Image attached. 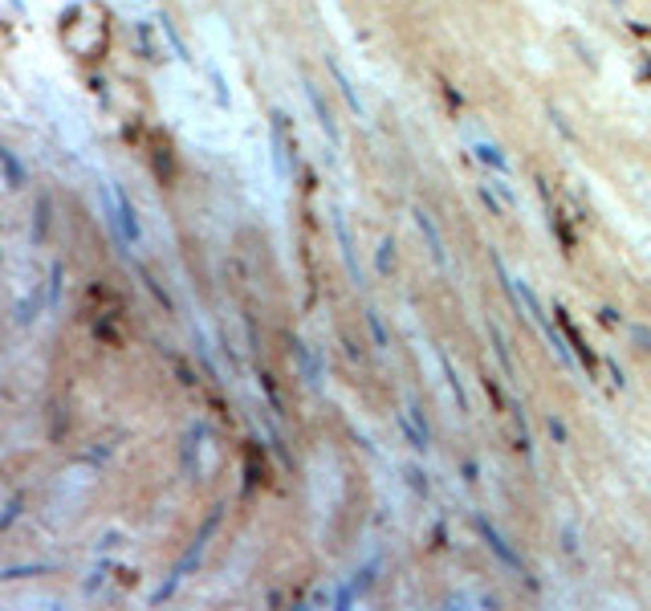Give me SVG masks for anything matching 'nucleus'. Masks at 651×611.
<instances>
[{"instance_id": "obj_23", "label": "nucleus", "mask_w": 651, "mask_h": 611, "mask_svg": "<svg viewBox=\"0 0 651 611\" xmlns=\"http://www.w3.org/2000/svg\"><path fill=\"white\" fill-rule=\"evenodd\" d=\"M460 473H464L468 481H476V464H472V461H464V464H460Z\"/></svg>"}, {"instance_id": "obj_19", "label": "nucleus", "mask_w": 651, "mask_h": 611, "mask_svg": "<svg viewBox=\"0 0 651 611\" xmlns=\"http://www.w3.org/2000/svg\"><path fill=\"white\" fill-rule=\"evenodd\" d=\"M21 506H25V497L16 493L13 501H8V510L0 513V530H8V526H13V522H16V513H21Z\"/></svg>"}, {"instance_id": "obj_15", "label": "nucleus", "mask_w": 651, "mask_h": 611, "mask_svg": "<svg viewBox=\"0 0 651 611\" xmlns=\"http://www.w3.org/2000/svg\"><path fill=\"white\" fill-rule=\"evenodd\" d=\"M476 155H480V159H485L488 167H497V171H505V155H501V147H492V143H480V147H476Z\"/></svg>"}, {"instance_id": "obj_4", "label": "nucleus", "mask_w": 651, "mask_h": 611, "mask_svg": "<svg viewBox=\"0 0 651 611\" xmlns=\"http://www.w3.org/2000/svg\"><path fill=\"white\" fill-rule=\"evenodd\" d=\"M334 232H338V245H342V261H346V269H350V278H355V285H362V269H358L355 236H350V229H346V220H342V212H334Z\"/></svg>"}, {"instance_id": "obj_17", "label": "nucleus", "mask_w": 651, "mask_h": 611, "mask_svg": "<svg viewBox=\"0 0 651 611\" xmlns=\"http://www.w3.org/2000/svg\"><path fill=\"white\" fill-rule=\"evenodd\" d=\"M37 310H41V297H37V294L25 297V302L16 306V322H33V318H37Z\"/></svg>"}, {"instance_id": "obj_5", "label": "nucleus", "mask_w": 651, "mask_h": 611, "mask_svg": "<svg viewBox=\"0 0 651 611\" xmlns=\"http://www.w3.org/2000/svg\"><path fill=\"white\" fill-rule=\"evenodd\" d=\"M301 86H306V98H309V106H313V115H318V122H322V131L338 139V127H334V115H330V106H326V98L318 94V86H313V82H301Z\"/></svg>"}, {"instance_id": "obj_6", "label": "nucleus", "mask_w": 651, "mask_h": 611, "mask_svg": "<svg viewBox=\"0 0 651 611\" xmlns=\"http://www.w3.org/2000/svg\"><path fill=\"white\" fill-rule=\"evenodd\" d=\"M49 212H53V200H49V192H37V216H33V245H45V236H49Z\"/></svg>"}, {"instance_id": "obj_3", "label": "nucleus", "mask_w": 651, "mask_h": 611, "mask_svg": "<svg viewBox=\"0 0 651 611\" xmlns=\"http://www.w3.org/2000/svg\"><path fill=\"white\" fill-rule=\"evenodd\" d=\"M558 322H562V331H566V343H570V350H574V355H578V363H582V371H590V375H594V355H590V347H586L582 343V334L574 331V322H570V314L566 310H562V306H558Z\"/></svg>"}, {"instance_id": "obj_1", "label": "nucleus", "mask_w": 651, "mask_h": 611, "mask_svg": "<svg viewBox=\"0 0 651 611\" xmlns=\"http://www.w3.org/2000/svg\"><path fill=\"white\" fill-rule=\"evenodd\" d=\"M476 530H480V538L488 542V550L497 554V562H501V566H509V571L525 575V566H521V554H517V550H513L509 542H505L501 530H492V522H488V518H476Z\"/></svg>"}, {"instance_id": "obj_20", "label": "nucleus", "mask_w": 651, "mask_h": 611, "mask_svg": "<svg viewBox=\"0 0 651 611\" xmlns=\"http://www.w3.org/2000/svg\"><path fill=\"white\" fill-rule=\"evenodd\" d=\"M407 481H411V489H415L420 497H427V485H423V473H420V469H407Z\"/></svg>"}, {"instance_id": "obj_12", "label": "nucleus", "mask_w": 651, "mask_h": 611, "mask_svg": "<svg viewBox=\"0 0 651 611\" xmlns=\"http://www.w3.org/2000/svg\"><path fill=\"white\" fill-rule=\"evenodd\" d=\"M62 273H65L62 261L49 265V290H45V302H49V306H57V302H62Z\"/></svg>"}, {"instance_id": "obj_18", "label": "nucleus", "mask_w": 651, "mask_h": 611, "mask_svg": "<svg viewBox=\"0 0 651 611\" xmlns=\"http://www.w3.org/2000/svg\"><path fill=\"white\" fill-rule=\"evenodd\" d=\"M627 334L639 343V350H651V331L643 326V322H627Z\"/></svg>"}, {"instance_id": "obj_2", "label": "nucleus", "mask_w": 651, "mask_h": 611, "mask_svg": "<svg viewBox=\"0 0 651 611\" xmlns=\"http://www.w3.org/2000/svg\"><path fill=\"white\" fill-rule=\"evenodd\" d=\"M110 196H114V208H118V232H122V241H130V245H139V236H143V229H139V216H134V204H130V196L114 183L110 188Z\"/></svg>"}, {"instance_id": "obj_21", "label": "nucleus", "mask_w": 651, "mask_h": 611, "mask_svg": "<svg viewBox=\"0 0 651 611\" xmlns=\"http://www.w3.org/2000/svg\"><path fill=\"white\" fill-rule=\"evenodd\" d=\"M550 436L558 440V445H566V424H562L558 416H550Z\"/></svg>"}, {"instance_id": "obj_16", "label": "nucleus", "mask_w": 651, "mask_h": 611, "mask_svg": "<svg viewBox=\"0 0 651 611\" xmlns=\"http://www.w3.org/2000/svg\"><path fill=\"white\" fill-rule=\"evenodd\" d=\"M159 29H163V37L171 41V50H175L179 57H183V62H188V45L179 41V33H175V29H171V21H167V17H159Z\"/></svg>"}, {"instance_id": "obj_22", "label": "nucleus", "mask_w": 651, "mask_h": 611, "mask_svg": "<svg viewBox=\"0 0 651 611\" xmlns=\"http://www.w3.org/2000/svg\"><path fill=\"white\" fill-rule=\"evenodd\" d=\"M110 546H118V534H106V538L98 542V550H110Z\"/></svg>"}, {"instance_id": "obj_13", "label": "nucleus", "mask_w": 651, "mask_h": 611, "mask_svg": "<svg viewBox=\"0 0 651 611\" xmlns=\"http://www.w3.org/2000/svg\"><path fill=\"white\" fill-rule=\"evenodd\" d=\"M367 331H371V338H374V347L379 350H387V326H383V318H379V310H367Z\"/></svg>"}, {"instance_id": "obj_7", "label": "nucleus", "mask_w": 651, "mask_h": 611, "mask_svg": "<svg viewBox=\"0 0 651 611\" xmlns=\"http://www.w3.org/2000/svg\"><path fill=\"white\" fill-rule=\"evenodd\" d=\"M415 224H420V232L427 236V245H432V257H436V265H448V253H444V241H439L436 224L427 220V212H423V208H415Z\"/></svg>"}, {"instance_id": "obj_10", "label": "nucleus", "mask_w": 651, "mask_h": 611, "mask_svg": "<svg viewBox=\"0 0 651 611\" xmlns=\"http://www.w3.org/2000/svg\"><path fill=\"white\" fill-rule=\"evenodd\" d=\"M53 566L49 562H33V566H4L0 571V583H16V578H33V575H49Z\"/></svg>"}, {"instance_id": "obj_24", "label": "nucleus", "mask_w": 651, "mask_h": 611, "mask_svg": "<svg viewBox=\"0 0 651 611\" xmlns=\"http://www.w3.org/2000/svg\"><path fill=\"white\" fill-rule=\"evenodd\" d=\"M615 4H623V0H615Z\"/></svg>"}, {"instance_id": "obj_14", "label": "nucleus", "mask_w": 651, "mask_h": 611, "mask_svg": "<svg viewBox=\"0 0 651 611\" xmlns=\"http://www.w3.org/2000/svg\"><path fill=\"white\" fill-rule=\"evenodd\" d=\"M374 261H379V273H383V278L395 273V241H391V236L379 245V257H374Z\"/></svg>"}, {"instance_id": "obj_9", "label": "nucleus", "mask_w": 651, "mask_h": 611, "mask_svg": "<svg viewBox=\"0 0 651 611\" xmlns=\"http://www.w3.org/2000/svg\"><path fill=\"white\" fill-rule=\"evenodd\" d=\"M436 355H439V367H444V375H448V387H452V396H456V408H460V412H468V396H464V387H460V379H456L452 359H448L444 350H436Z\"/></svg>"}, {"instance_id": "obj_8", "label": "nucleus", "mask_w": 651, "mask_h": 611, "mask_svg": "<svg viewBox=\"0 0 651 611\" xmlns=\"http://www.w3.org/2000/svg\"><path fill=\"white\" fill-rule=\"evenodd\" d=\"M0 171H4V183H8V188H25V164H21L4 143H0Z\"/></svg>"}, {"instance_id": "obj_11", "label": "nucleus", "mask_w": 651, "mask_h": 611, "mask_svg": "<svg viewBox=\"0 0 651 611\" xmlns=\"http://www.w3.org/2000/svg\"><path fill=\"white\" fill-rule=\"evenodd\" d=\"M330 74H334V82H338L342 98L350 102V110H355V115H362V102H358V94H355V86H350V78H346V74H342V69L334 66V62H330Z\"/></svg>"}]
</instances>
